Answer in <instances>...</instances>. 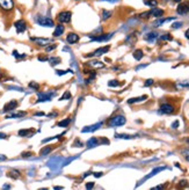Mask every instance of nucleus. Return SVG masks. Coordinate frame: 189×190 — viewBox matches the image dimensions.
Wrapping results in <instances>:
<instances>
[{"label": "nucleus", "mask_w": 189, "mask_h": 190, "mask_svg": "<svg viewBox=\"0 0 189 190\" xmlns=\"http://www.w3.org/2000/svg\"><path fill=\"white\" fill-rule=\"evenodd\" d=\"M153 83V80L152 79H149V80H146V82H145V86H151Z\"/></svg>", "instance_id": "a18cd8bd"}, {"label": "nucleus", "mask_w": 189, "mask_h": 190, "mask_svg": "<svg viewBox=\"0 0 189 190\" xmlns=\"http://www.w3.org/2000/svg\"><path fill=\"white\" fill-rule=\"evenodd\" d=\"M67 72H70V71H56L57 76H64V74H66Z\"/></svg>", "instance_id": "58836bf2"}, {"label": "nucleus", "mask_w": 189, "mask_h": 190, "mask_svg": "<svg viewBox=\"0 0 189 190\" xmlns=\"http://www.w3.org/2000/svg\"><path fill=\"white\" fill-rule=\"evenodd\" d=\"M71 18H72V13L68 11H65V12H62L58 14V21L61 23H68L71 21Z\"/></svg>", "instance_id": "f03ea898"}, {"label": "nucleus", "mask_w": 189, "mask_h": 190, "mask_svg": "<svg viewBox=\"0 0 189 190\" xmlns=\"http://www.w3.org/2000/svg\"><path fill=\"white\" fill-rule=\"evenodd\" d=\"M172 20H174V18H169V19H160V18H159V20L155 21V22L153 23V26H154V27H160V26L164 24L165 22H168V21H172Z\"/></svg>", "instance_id": "aec40b11"}, {"label": "nucleus", "mask_w": 189, "mask_h": 190, "mask_svg": "<svg viewBox=\"0 0 189 190\" xmlns=\"http://www.w3.org/2000/svg\"><path fill=\"white\" fill-rule=\"evenodd\" d=\"M13 55L15 56V57H18V58H20V57H24V55H19L18 51H13Z\"/></svg>", "instance_id": "c03bdc74"}, {"label": "nucleus", "mask_w": 189, "mask_h": 190, "mask_svg": "<svg viewBox=\"0 0 189 190\" xmlns=\"http://www.w3.org/2000/svg\"><path fill=\"white\" fill-rule=\"evenodd\" d=\"M49 62H50V64L52 66H55V65L61 63V58L59 57H52V58H49Z\"/></svg>", "instance_id": "b1692460"}, {"label": "nucleus", "mask_w": 189, "mask_h": 190, "mask_svg": "<svg viewBox=\"0 0 189 190\" xmlns=\"http://www.w3.org/2000/svg\"><path fill=\"white\" fill-rule=\"evenodd\" d=\"M110 16H111V12L110 11H106V9L102 11V20H108Z\"/></svg>", "instance_id": "c85d7f7f"}, {"label": "nucleus", "mask_w": 189, "mask_h": 190, "mask_svg": "<svg viewBox=\"0 0 189 190\" xmlns=\"http://www.w3.org/2000/svg\"><path fill=\"white\" fill-rule=\"evenodd\" d=\"M16 107H18V102H16L15 100H12V101L8 102V103L5 105L4 111H11V110H13V109H15Z\"/></svg>", "instance_id": "ddd939ff"}, {"label": "nucleus", "mask_w": 189, "mask_h": 190, "mask_svg": "<svg viewBox=\"0 0 189 190\" xmlns=\"http://www.w3.org/2000/svg\"><path fill=\"white\" fill-rule=\"evenodd\" d=\"M184 35H186V37L189 39V29H187V32L184 33Z\"/></svg>", "instance_id": "603ef678"}, {"label": "nucleus", "mask_w": 189, "mask_h": 190, "mask_svg": "<svg viewBox=\"0 0 189 190\" xmlns=\"http://www.w3.org/2000/svg\"><path fill=\"white\" fill-rule=\"evenodd\" d=\"M7 156L6 155H3V154H0V161H4V160H6Z\"/></svg>", "instance_id": "09e8293b"}, {"label": "nucleus", "mask_w": 189, "mask_h": 190, "mask_svg": "<svg viewBox=\"0 0 189 190\" xmlns=\"http://www.w3.org/2000/svg\"><path fill=\"white\" fill-rule=\"evenodd\" d=\"M56 95L55 92H48V93H38V100L37 102H43V101H49Z\"/></svg>", "instance_id": "39448f33"}, {"label": "nucleus", "mask_w": 189, "mask_h": 190, "mask_svg": "<svg viewBox=\"0 0 189 190\" xmlns=\"http://www.w3.org/2000/svg\"><path fill=\"white\" fill-rule=\"evenodd\" d=\"M113 35H114V34H108V35H99V36H94V37H92L91 39H92V41H108L109 38H111V37H113Z\"/></svg>", "instance_id": "a211bd4d"}, {"label": "nucleus", "mask_w": 189, "mask_h": 190, "mask_svg": "<svg viewBox=\"0 0 189 190\" xmlns=\"http://www.w3.org/2000/svg\"><path fill=\"white\" fill-rule=\"evenodd\" d=\"M109 49H110V47H109V45L102 47V48H100V49L95 50V51H94V53H93L92 56H102L103 53H107V52L109 51Z\"/></svg>", "instance_id": "dca6fc26"}, {"label": "nucleus", "mask_w": 189, "mask_h": 190, "mask_svg": "<svg viewBox=\"0 0 189 190\" xmlns=\"http://www.w3.org/2000/svg\"><path fill=\"white\" fill-rule=\"evenodd\" d=\"M116 138H122V139H131L135 136H130V135H124V133H116L115 135Z\"/></svg>", "instance_id": "a878e982"}, {"label": "nucleus", "mask_w": 189, "mask_h": 190, "mask_svg": "<svg viewBox=\"0 0 189 190\" xmlns=\"http://www.w3.org/2000/svg\"><path fill=\"white\" fill-rule=\"evenodd\" d=\"M103 1H109V3H117L119 0H103Z\"/></svg>", "instance_id": "864d4df0"}, {"label": "nucleus", "mask_w": 189, "mask_h": 190, "mask_svg": "<svg viewBox=\"0 0 189 190\" xmlns=\"http://www.w3.org/2000/svg\"><path fill=\"white\" fill-rule=\"evenodd\" d=\"M6 138H7L6 133H3V132H0V139H6Z\"/></svg>", "instance_id": "de8ad7c7"}, {"label": "nucleus", "mask_w": 189, "mask_h": 190, "mask_svg": "<svg viewBox=\"0 0 189 190\" xmlns=\"http://www.w3.org/2000/svg\"><path fill=\"white\" fill-rule=\"evenodd\" d=\"M70 123H71V118H65V120H63V121H61L59 123H58V126L65 128V126H67Z\"/></svg>", "instance_id": "bb28decb"}, {"label": "nucleus", "mask_w": 189, "mask_h": 190, "mask_svg": "<svg viewBox=\"0 0 189 190\" xmlns=\"http://www.w3.org/2000/svg\"><path fill=\"white\" fill-rule=\"evenodd\" d=\"M165 169H166V167H157V168H154V169H153V170H152V172H151V173H150V174L148 175V176H145V178H144V179H143V180H142V181H140V182L138 183V185H140V184H142V183H143L144 181H146V180H149L150 178L154 176V175H155V174H158V173H160L161 170H165Z\"/></svg>", "instance_id": "0eeeda50"}, {"label": "nucleus", "mask_w": 189, "mask_h": 190, "mask_svg": "<svg viewBox=\"0 0 189 190\" xmlns=\"http://www.w3.org/2000/svg\"><path fill=\"white\" fill-rule=\"evenodd\" d=\"M187 159H188V160H189V156H187Z\"/></svg>", "instance_id": "052dcab7"}, {"label": "nucleus", "mask_w": 189, "mask_h": 190, "mask_svg": "<svg viewBox=\"0 0 189 190\" xmlns=\"http://www.w3.org/2000/svg\"><path fill=\"white\" fill-rule=\"evenodd\" d=\"M56 48H57V45H56V44L50 45V47H47V51L49 52V51H51V50H53V49H56Z\"/></svg>", "instance_id": "a19ab883"}, {"label": "nucleus", "mask_w": 189, "mask_h": 190, "mask_svg": "<svg viewBox=\"0 0 189 190\" xmlns=\"http://www.w3.org/2000/svg\"><path fill=\"white\" fill-rule=\"evenodd\" d=\"M182 26V22H176V23H174L173 26H172V28H174V29H176V28H180Z\"/></svg>", "instance_id": "ea45409f"}, {"label": "nucleus", "mask_w": 189, "mask_h": 190, "mask_svg": "<svg viewBox=\"0 0 189 190\" xmlns=\"http://www.w3.org/2000/svg\"><path fill=\"white\" fill-rule=\"evenodd\" d=\"M32 41H34L35 43H37V44L38 45H42V47H45V45H48L49 44V43H51L52 41L50 39V38H37V37H32L30 38Z\"/></svg>", "instance_id": "9d476101"}, {"label": "nucleus", "mask_w": 189, "mask_h": 190, "mask_svg": "<svg viewBox=\"0 0 189 190\" xmlns=\"http://www.w3.org/2000/svg\"><path fill=\"white\" fill-rule=\"evenodd\" d=\"M150 13H151V15L152 16H154V18H161L163 15H164V11L163 9H160V8H157V7H153V9L152 11H150Z\"/></svg>", "instance_id": "2eb2a0df"}, {"label": "nucleus", "mask_w": 189, "mask_h": 190, "mask_svg": "<svg viewBox=\"0 0 189 190\" xmlns=\"http://www.w3.org/2000/svg\"><path fill=\"white\" fill-rule=\"evenodd\" d=\"M160 112L163 114H173L174 112V107L169 103H165L160 107Z\"/></svg>", "instance_id": "9b49d317"}, {"label": "nucleus", "mask_w": 189, "mask_h": 190, "mask_svg": "<svg viewBox=\"0 0 189 190\" xmlns=\"http://www.w3.org/2000/svg\"><path fill=\"white\" fill-rule=\"evenodd\" d=\"M97 145H99V139L95 138V137H92L91 139L87 140V147H88V149H93V147H95V146H97Z\"/></svg>", "instance_id": "f3484780"}, {"label": "nucleus", "mask_w": 189, "mask_h": 190, "mask_svg": "<svg viewBox=\"0 0 189 190\" xmlns=\"http://www.w3.org/2000/svg\"><path fill=\"white\" fill-rule=\"evenodd\" d=\"M32 153H29V152H26V153H22V156L23 158H28V156H30Z\"/></svg>", "instance_id": "49530a36"}, {"label": "nucleus", "mask_w": 189, "mask_h": 190, "mask_svg": "<svg viewBox=\"0 0 189 190\" xmlns=\"http://www.w3.org/2000/svg\"><path fill=\"white\" fill-rule=\"evenodd\" d=\"M144 3H145V5H148L150 7H157V5H158L157 0H145Z\"/></svg>", "instance_id": "cd10ccee"}, {"label": "nucleus", "mask_w": 189, "mask_h": 190, "mask_svg": "<svg viewBox=\"0 0 189 190\" xmlns=\"http://www.w3.org/2000/svg\"><path fill=\"white\" fill-rule=\"evenodd\" d=\"M28 133H30V129H23V130L19 131V136H21V137H26V136H28Z\"/></svg>", "instance_id": "7c9ffc66"}, {"label": "nucleus", "mask_w": 189, "mask_h": 190, "mask_svg": "<svg viewBox=\"0 0 189 190\" xmlns=\"http://www.w3.org/2000/svg\"><path fill=\"white\" fill-rule=\"evenodd\" d=\"M180 183H181V184H180L181 187H184V185H187V181H181Z\"/></svg>", "instance_id": "3c124183"}, {"label": "nucleus", "mask_w": 189, "mask_h": 190, "mask_svg": "<svg viewBox=\"0 0 189 190\" xmlns=\"http://www.w3.org/2000/svg\"><path fill=\"white\" fill-rule=\"evenodd\" d=\"M37 23L42 27H53L55 26V22L52 19L50 18H45V16H41L37 19Z\"/></svg>", "instance_id": "7ed1b4c3"}, {"label": "nucleus", "mask_w": 189, "mask_h": 190, "mask_svg": "<svg viewBox=\"0 0 189 190\" xmlns=\"http://www.w3.org/2000/svg\"><path fill=\"white\" fill-rule=\"evenodd\" d=\"M150 15H151L150 12H145V13H142V14H140L139 18H140V19H149Z\"/></svg>", "instance_id": "473e14b6"}, {"label": "nucleus", "mask_w": 189, "mask_h": 190, "mask_svg": "<svg viewBox=\"0 0 189 190\" xmlns=\"http://www.w3.org/2000/svg\"><path fill=\"white\" fill-rule=\"evenodd\" d=\"M88 65L90 66H92V67H103L105 65L102 64V63H101V62H97V60H93V62H90L88 63Z\"/></svg>", "instance_id": "393cba45"}, {"label": "nucleus", "mask_w": 189, "mask_h": 190, "mask_svg": "<svg viewBox=\"0 0 189 190\" xmlns=\"http://www.w3.org/2000/svg\"><path fill=\"white\" fill-rule=\"evenodd\" d=\"M186 141H187V143H189V138H187V140H186Z\"/></svg>", "instance_id": "bf43d9fd"}, {"label": "nucleus", "mask_w": 189, "mask_h": 190, "mask_svg": "<svg viewBox=\"0 0 189 190\" xmlns=\"http://www.w3.org/2000/svg\"><path fill=\"white\" fill-rule=\"evenodd\" d=\"M176 12H178V14H180V15H186V14H188L189 13V3L188 1L181 3L178 6Z\"/></svg>", "instance_id": "20e7f679"}, {"label": "nucleus", "mask_w": 189, "mask_h": 190, "mask_svg": "<svg viewBox=\"0 0 189 190\" xmlns=\"http://www.w3.org/2000/svg\"><path fill=\"white\" fill-rule=\"evenodd\" d=\"M64 30H65V27H64L62 23L58 24V26H56V29H55V32H53V36H55V37H59L61 35H63Z\"/></svg>", "instance_id": "4468645a"}, {"label": "nucleus", "mask_w": 189, "mask_h": 190, "mask_svg": "<svg viewBox=\"0 0 189 190\" xmlns=\"http://www.w3.org/2000/svg\"><path fill=\"white\" fill-rule=\"evenodd\" d=\"M178 126H179V121H175V122L172 124V128H173V129H178Z\"/></svg>", "instance_id": "37998d69"}, {"label": "nucleus", "mask_w": 189, "mask_h": 190, "mask_svg": "<svg viewBox=\"0 0 189 190\" xmlns=\"http://www.w3.org/2000/svg\"><path fill=\"white\" fill-rule=\"evenodd\" d=\"M0 7L4 11H12L14 7L13 0H0Z\"/></svg>", "instance_id": "423d86ee"}, {"label": "nucleus", "mask_w": 189, "mask_h": 190, "mask_svg": "<svg viewBox=\"0 0 189 190\" xmlns=\"http://www.w3.org/2000/svg\"><path fill=\"white\" fill-rule=\"evenodd\" d=\"M51 151H52V149L50 147V146H45V147H43V149L40 151V154H41V155H48Z\"/></svg>", "instance_id": "412c9836"}, {"label": "nucleus", "mask_w": 189, "mask_h": 190, "mask_svg": "<svg viewBox=\"0 0 189 190\" xmlns=\"http://www.w3.org/2000/svg\"><path fill=\"white\" fill-rule=\"evenodd\" d=\"M26 112L22 111V112H19V114H14V115H11V116H7V118H15V117H21V116H24Z\"/></svg>", "instance_id": "2f4dec72"}, {"label": "nucleus", "mask_w": 189, "mask_h": 190, "mask_svg": "<svg viewBox=\"0 0 189 190\" xmlns=\"http://www.w3.org/2000/svg\"><path fill=\"white\" fill-rule=\"evenodd\" d=\"M174 1H175V3H181L182 0H174Z\"/></svg>", "instance_id": "13d9d810"}, {"label": "nucleus", "mask_w": 189, "mask_h": 190, "mask_svg": "<svg viewBox=\"0 0 189 190\" xmlns=\"http://www.w3.org/2000/svg\"><path fill=\"white\" fill-rule=\"evenodd\" d=\"M143 56H144V53H143L142 50H136V51L134 52V57H135L136 60H140L142 58H143Z\"/></svg>", "instance_id": "5701e85b"}, {"label": "nucleus", "mask_w": 189, "mask_h": 190, "mask_svg": "<svg viewBox=\"0 0 189 190\" xmlns=\"http://www.w3.org/2000/svg\"><path fill=\"white\" fill-rule=\"evenodd\" d=\"M66 41H67V43H70V44H74V43H77L79 41V35H77L74 33H70L66 37Z\"/></svg>", "instance_id": "f8f14e48"}, {"label": "nucleus", "mask_w": 189, "mask_h": 190, "mask_svg": "<svg viewBox=\"0 0 189 190\" xmlns=\"http://www.w3.org/2000/svg\"><path fill=\"white\" fill-rule=\"evenodd\" d=\"M94 176H95V178H100V176H102V173H94Z\"/></svg>", "instance_id": "8fccbe9b"}, {"label": "nucleus", "mask_w": 189, "mask_h": 190, "mask_svg": "<svg viewBox=\"0 0 189 190\" xmlns=\"http://www.w3.org/2000/svg\"><path fill=\"white\" fill-rule=\"evenodd\" d=\"M14 27H15L18 33H23L27 29V23L23 20H19V21H16L15 23H14Z\"/></svg>", "instance_id": "6e6552de"}, {"label": "nucleus", "mask_w": 189, "mask_h": 190, "mask_svg": "<svg viewBox=\"0 0 189 190\" xmlns=\"http://www.w3.org/2000/svg\"><path fill=\"white\" fill-rule=\"evenodd\" d=\"M160 39H163V41H171V39H172V36H171L169 34H166V35H163V36L160 37Z\"/></svg>", "instance_id": "e433bc0d"}, {"label": "nucleus", "mask_w": 189, "mask_h": 190, "mask_svg": "<svg viewBox=\"0 0 189 190\" xmlns=\"http://www.w3.org/2000/svg\"><path fill=\"white\" fill-rule=\"evenodd\" d=\"M29 87H32V88H35V89L37 91V89L40 88V85L36 83V82H33V81H32V82H29Z\"/></svg>", "instance_id": "c9c22d12"}, {"label": "nucleus", "mask_w": 189, "mask_h": 190, "mask_svg": "<svg viewBox=\"0 0 189 190\" xmlns=\"http://www.w3.org/2000/svg\"><path fill=\"white\" fill-rule=\"evenodd\" d=\"M101 126H102V122H100V123H96V124H93L91 126H86L82 129V132L86 133V132H94V131H96L97 129H100Z\"/></svg>", "instance_id": "1a4fd4ad"}, {"label": "nucleus", "mask_w": 189, "mask_h": 190, "mask_svg": "<svg viewBox=\"0 0 189 190\" xmlns=\"http://www.w3.org/2000/svg\"><path fill=\"white\" fill-rule=\"evenodd\" d=\"M73 146H74V147H81V146H82V143H81V141H80L79 139H77V140L74 141Z\"/></svg>", "instance_id": "4c0bfd02"}, {"label": "nucleus", "mask_w": 189, "mask_h": 190, "mask_svg": "<svg viewBox=\"0 0 189 190\" xmlns=\"http://www.w3.org/2000/svg\"><path fill=\"white\" fill-rule=\"evenodd\" d=\"M157 37H158V34H157V33H150V34H148L146 36H145L146 41H149V42H153Z\"/></svg>", "instance_id": "4be33fe9"}, {"label": "nucleus", "mask_w": 189, "mask_h": 190, "mask_svg": "<svg viewBox=\"0 0 189 190\" xmlns=\"http://www.w3.org/2000/svg\"><path fill=\"white\" fill-rule=\"evenodd\" d=\"M9 176L13 178V179H18L20 176V172L19 170H15V169H13L9 172Z\"/></svg>", "instance_id": "c756f323"}, {"label": "nucleus", "mask_w": 189, "mask_h": 190, "mask_svg": "<svg viewBox=\"0 0 189 190\" xmlns=\"http://www.w3.org/2000/svg\"><path fill=\"white\" fill-rule=\"evenodd\" d=\"M35 115H36V116H43V115H44V112H36Z\"/></svg>", "instance_id": "5fc2aeb1"}, {"label": "nucleus", "mask_w": 189, "mask_h": 190, "mask_svg": "<svg viewBox=\"0 0 189 190\" xmlns=\"http://www.w3.org/2000/svg\"><path fill=\"white\" fill-rule=\"evenodd\" d=\"M146 99H148L146 95H142V96H139V97H132V99H130V100L128 101V103H129V105H132V103H136V102H142V101L146 100Z\"/></svg>", "instance_id": "6ab92c4d"}, {"label": "nucleus", "mask_w": 189, "mask_h": 190, "mask_svg": "<svg viewBox=\"0 0 189 190\" xmlns=\"http://www.w3.org/2000/svg\"><path fill=\"white\" fill-rule=\"evenodd\" d=\"M108 85H109L110 87H117V86H120V82H119L117 80H111V81L108 82Z\"/></svg>", "instance_id": "72a5a7b5"}, {"label": "nucleus", "mask_w": 189, "mask_h": 190, "mask_svg": "<svg viewBox=\"0 0 189 190\" xmlns=\"http://www.w3.org/2000/svg\"><path fill=\"white\" fill-rule=\"evenodd\" d=\"M93 187H94V183H93V182H88V183L86 184V188H87V189H92Z\"/></svg>", "instance_id": "79ce46f5"}, {"label": "nucleus", "mask_w": 189, "mask_h": 190, "mask_svg": "<svg viewBox=\"0 0 189 190\" xmlns=\"http://www.w3.org/2000/svg\"><path fill=\"white\" fill-rule=\"evenodd\" d=\"M163 188V185H158V187H155V188H153V189H161Z\"/></svg>", "instance_id": "4d7b16f0"}, {"label": "nucleus", "mask_w": 189, "mask_h": 190, "mask_svg": "<svg viewBox=\"0 0 189 190\" xmlns=\"http://www.w3.org/2000/svg\"><path fill=\"white\" fill-rule=\"evenodd\" d=\"M67 99H71V93H70L68 91H66V92L63 94V96L61 97V100H67Z\"/></svg>", "instance_id": "f704fd0d"}, {"label": "nucleus", "mask_w": 189, "mask_h": 190, "mask_svg": "<svg viewBox=\"0 0 189 190\" xmlns=\"http://www.w3.org/2000/svg\"><path fill=\"white\" fill-rule=\"evenodd\" d=\"M125 122L126 120L124 116L119 115V116H114L113 118H110V121L108 122V125L109 126H121V125H124Z\"/></svg>", "instance_id": "f257e3e1"}, {"label": "nucleus", "mask_w": 189, "mask_h": 190, "mask_svg": "<svg viewBox=\"0 0 189 190\" xmlns=\"http://www.w3.org/2000/svg\"><path fill=\"white\" fill-rule=\"evenodd\" d=\"M38 59H40V60H47V58H45V57H40Z\"/></svg>", "instance_id": "6e6d98bb"}]
</instances>
